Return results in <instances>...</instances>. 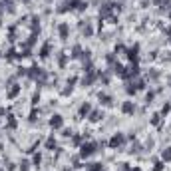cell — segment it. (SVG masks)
I'll list each match as a JSON object with an SVG mask.
<instances>
[{"label": "cell", "mask_w": 171, "mask_h": 171, "mask_svg": "<svg viewBox=\"0 0 171 171\" xmlns=\"http://www.w3.org/2000/svg\"><path fill=\"white\" fill-rule=\"evenodd\" d=\"M18 92H20V86H16V84H14L12 88L8 90V98H16V96H18Z\"/></svg>", "instance_id": "7c38bea8"}, {"label": "cell", "mask_w": 171, "mask_h": 171, "mask_svg": "<svg viewBox=\"0 0 171 171\" xmlns=\"http://www.w3.org/2000/svg\"><path fill=\"white\" fill-rule=\"evenodd\" d=\"M121 112H124V113H133V112H135V105H133V102H124V105H121Z\"/></svg>", "instance_id": "ba28073f"}, {"label": "cell", "mask_w": 171, "mask_h": 171, "mask_svg": "<svg viewBox=\"0 0 171 171\" xmlns=\"http://www.w3.org/2000/svg\"><path fill=\"white\" fill-rule=\"evenodd\" d=\"M163 169V163L161 161H155V167H153V171H161Z\"/></svg>", "instance_id": "7402d4cb"}, {"label": "cell", "mask_w": 171, "mask_h": 171, "mask_svg": "<svg viewBox=\"0 0 171 171\" xmlns=\"http://www.w3.org/2000/svg\"><path fill=\"white\" fill-rule=\"evenodd\" d=\"M30 169V163H28V161H22V163H20V171H28Z\"/></svg>", "instance_id": "ac0fdd59"}, {"label": "cell", "mask_w": 171, "mask_h": 171, "mask_svg": "<svg viewBox=\"0 0 171 171\" xmlns=\"http://www.w3.org/2000/svg\"><path fill=\"white\" fill-rule=\"evenodd\" d=\"M80 56H82V48H80V46H74V48H72V58H80Z\"/></svg>", "instance_id": "5bb4252c"}, {"label": "cell", "mask_w": 171, "mask_h": 171, "mask_svg": "<svg viewBox=\"0 0 171 171\" xmlns=\"http://www.w3.org/2000/svg\"><path fill=\"white\" fill-rule=\"evenodd\" d=\"M58 62H60V66H66L68 56H66V54H60V56H58Z\"/></svg>", "instance_id": "9a60e30c"}, {"label": "cell", "mask_w": 171, "mask_h": 171, "mask_svg": "<svg viewBox=\"0 0 171 171\" xmlns=\"http://www.w3.org/2000/svg\"><path fill=\"white\" fill-rule=\"evenodd\" d=\"M139 46H133V48H127V58L132 60V62H135L137 60V56H139Z\"/></svg>", "instance_id": "52a82bcc"}, {"label": "cell", "mask_w": 171, "mask_h": 171, "mask_svg": "<svg viewBox=\"0 0 171 171\" xmlns=\"http://www.w3.org/2000/svg\"><path fill=\"white\" fill-rule=\"evenodd\" d=\"M133 171H139V169H133Z\"/></svg>", "instance_id": "f1b7e54d"}, {"label": "cell", "mask_w": 171, "mask_h": 171, "mask_svg": "<svg viewBox=\"0 0 171 171\" xmlns=\"http://www.w3.org/2000/svg\"><path fill=\"white\" fill-rule=\"evenodd\" d=\"M147 78H149V80H157V78H159V72H155V70H153V72L147 74Z\"/></svg>", "instance_id": "d6986e66"}, {"label": "cell", "mask_w": 171, "mask_h": 171, "mask_svg": "<svg viewBox=\"0 0 171 171\" xmlns=\"http://www.w3.org/2000/svg\"><path fill=\"white\" fill-rule=\"evenodd\" d=\"M50 42H46V44H44V46H42V50H40V56H42V58H48V56H50Z\"/></svg>", "instance_id": "8fae6325"}, {"label": "cell", "mask_w": 171, "mask_h": 171, "mask_svg": "<svg viewBox=\"0 0 171 171\" xmlns=\"http://www.w3.org/2000/svg\"><path fill=\"white\" fill-rule=\"evenodd\" d=\"M84 34H86V36H92V34H94V30H92V26H86V30H84Z\"/></svg>", "instance_id": "cb8c5ba5"}, {"label": "cell", "mask_w": 171, "mask_h": 171, "mask_svg": "<svg viewBox=\"0 0 171 171\" xmlns=\"http://www.w3.org/2000/svg\"><path fill=\"white\" fill-rule=\"evenodd\" d=\"M105 60H107V64H113V62H115V58H113L112 54H110V56H107V58H105Z\"/></svg>", "instance_id": "484cf974"}, {"label": "cell", "mask_w": 171, "mask_h": 171, "mask_svg": "<svg viewBox=\"0 0 171 171\" xmlns=\"http://www.w3.org/2000/svg\"><path fill=\"white\" fill-rule=\"evenodd\" d=\"M92 112V105L88 104V102H86V104H82L80 105V115H88V113Z\"/></svg>", "instance_id": "30bf717a"}, {"label": "cell", "mask_w": 171, "mask_h": 171, "mask_svg": "<svg viewBox=\"0 0 171 171\" xmlns=\"http://www.w3.org/2000/svg\"><path fill=\"white\" fill-rule=\"evenodd\" d=\"M124 141H125V135H124V133H115V135L110 139V147H113V149H115V147H121V145H124Z\"/></svg>", "instance_id": "6da1fadb"}, {"label": "cell", "mask_w": 171, "mask_h": 171, "mask_svg": "<svg viewBox=\"0 0 171 171\" xmlns=\"http://www.w3.org/2000/svg\"><path fill=\"white\" fill-rule=\"evenodd\" d=\"M92 153H96V143H84L82 145V151H80L82 157H90Z\"/></svg>", "instance_id": "7a4b0ae2"}, {"label": "cell", "mask_w": 171, "mask_h": 171, "mask_svg": "<svg viewBox=\"0 0 171 171\" xmlns=\"http://www.w3.org/2000/svg\"><path fill=\"white\" fill-rule=\"evenodd\" d=\"M169 84H171V78H169Z\"/></svg>", "instance_id": "f546056e"}, {"label": "cell", "mask_w": 171, "mask_h": 171, "mask_svg": "<svg viewBox=\"0 0 171 171\" xmlns=\"http://www.w3.org/2000/svg\"><path fill=\"white\" fill-rule=\"evenodd\" d=\"M161 159L163 161H171V147H167V149L161 151Z\"/></svg>", "instance_id": "4fadbf2b"}, {"label": "cell", "mask_w": 171, "mask_h": 171, "mask_svg": "<svg viewBox=\"0 0 171 171\" xmlns=\"http://www.w3.org/2000/svg\"><path fill=\"white\" fill-rule=\"evenodd\" d=\"M153 98H155V94H153V92H149V94H147V96H145V102H147V104H149V102H151Z\"/></svg>", "instance_id": "603a6c76"}, {"label": "cell", "mask_w": 171, "mask_h": 171, "mask_svg": "<svg viewBox=\"0 0 171 171\" xmlns=\"http://www.w3.org/2000/svg\"><path fill=\"white\" fill-rule=\"evenodd\" d=\"M64 125V119H62V115H52V119H50V127H54V129H60Z\"/></svg>", "instance_id": "277c9868"}, {"label": "cell", "mask_w": 171, "mask_h": 171, "mask_svg": "<svg viewBox=\"0 0 171 171\" xmlns=\"http://www.w3.org/2000/svg\"><path fill=\"white\" fill-rule=\"evenodd\" d=\"M14 54H16V52H14V50H8V54H6V58H8V60H14Z\"/></svg>", "instance_id": "d4e9b609"}, {"label": "cell", "mask_w": 171, "mask_h": 171, "mask_svg": "<svg viewBox=\"0 0 171 171\" xmlns=\"http://www.w3.org/2000/svg\"><path fill=\"white\" fill-rule=\"evenodd\" d=\"M169 110H171V105H169V104H167V105H163V110H161V113H167Z\"/></svg>", "instance_id": "4316f807"}, {"label": "cell", "mask_w": 171, "mask_h": 171, "mask_svg": "<svg viewBox=\"0 0 171 171\" xmlns=\"http://www.w3.org/2000/svg\"><path fill=\"white\" fill-rule=\"evenodd\" d=\"M104 119V112H90V121H102Z\"/></svg>", "instance_id": "9c48e42d"}, {"label": "cell", "mask_w": 171, "mask_h": 171, "mask_svg": "<svg viewBox=\"0 0 171 171\" xmlns=\"http://www.w3.org/2000/svg\"><path fill=\"white\" fill-rule=\"evenodd\" d=\"M54 145H56V139H54V137H48V141H46V147H48V149H52Z\"/></svg>", "instance_id": "e0dca14e"}, {"label": "cell", "mask_w": 171, "mask_h": 171, "mask_svg": "<svg viewBox=\"0 0 171 171\" xmlns=\"http://www.w3.org/2000/svg\"><path fill=\"white\" fill-rule=\"evenodd\" d=\"M98 99H99V104H102V105H112L113 104V98H112V96H107V94H99Z\"/></svg>", "instance_id": "5b68a950"}, {"label": "cell", "mask_w": 171, "mask_h": 171, "mask_svg": "<svg viewBox=\"0 0 171 171\" xmlns=\"http://www.w3.org/2000/svg\"><path fill=\"white\" fill-rule=\"evenodd\" d=\"M96 80H98V74H96V72L92 70V72H88V76H84L82 84H84V86H92L94 82H96Z\"/></svg>", "instance_id": "3957f363"}, {"label": "cell", "mask_w": 171, "mask_h": 171, "mask_svg": "<svg viewBox=\"0 0 171 171\" xmlns=\"http://www.w3.org/2000/svg\"><path fill=\"white\" fill-rule=\"evenodd\" d=\"M151 124H159V115H157V113H155V115L151 118Z\"/></svg>", "instance_id": "83f0119b"}, {"label": "cell", "mask_w": 171, "mask_h": 171, "mask_svg": "<svg viewBox=\"0 0 171 171\" xmlns=\"http://www.w3.org/2000/svg\"><path fill=\"white\" fill-rule=\"evenodd\" d=\"M58 32H60V38L66 40V38H68V34H70V26H68L66 22H64V24H60V26H58Z\"/></svg>", "instance_id": "8992f818"}, {"label": "cell", "mask_w": 171, "mask_h": 171, "mask_svg": "<svg viewBox=\"0 0 171 171\" xmlns=\"http://www.w3.org/2000/svg\"><path fill=\"white\" fill-rule=\"evenodd\" d=\"M40 161H42V155H40V153H38V155H34V165H36V167L40 165Z\"/></svg>", "instance_id": "44dd1931"}, {"label": "cell", "mask_w": 171, "mask_h": 171, "mask_svg": "<svg viewBox=\"0 0 171 171\" xmlns=\"http://www.w3.org/2000/svg\"><path fill=\"white\" fill-rule=\"evenodd\" d=\"M139 149H141V147H139V143H135V145H132L129 153H139Z\"/></svg>", "instance_id": "ffe728a7"}, {"label": "cell", "mask_w": 171, "mask_h": 171, "mask_svg": "<svg viewBox=\"0 0 171 171\" xmlns=\"http://www.w3.org/2000/svg\"><path fill=\"white\" fill-rule=\"evenodd\" d=\"M88 171H104V167H102V165H99V163H92V165H90V169H88Z\"/></svg>", "instance_id": "2e32d148"}]
</instances>
